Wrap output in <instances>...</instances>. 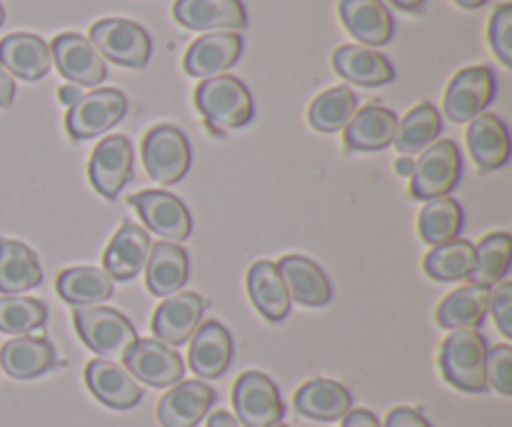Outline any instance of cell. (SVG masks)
I'll return each instance as SVG.
<instances>
[{
  "label": "cell",
  "instance_id": "cell-10",
  "mask_svg": "<svg viewBox=\"0 0 512 427\" xmlns=\"http://www.w3.org/2000/svg\"><path fill=\"white\" fill-rule=\"evenodd\" d=\"M50 55H53L55 68L65 80H70V85L95 88L108 78L103 55L88 38L78 33H60L50 45Z\"/></svg>",
  "mask_w": 512,
  "mask_h": 427
},
{
  "label": "cell",
  "instance_id": "cell-5",
  "mask_svg": "<svg viewBox=\"0 0 512 427\" xmlns=\"http://www.w3.org/2000/svg\"><path fill=\"white\" fill-rule=\"evenodd\" d=\"M463 173V158L453 140H435L430 148L423 150L415 160L413 175H410V193L415 200H433L450 195L460 183Z\"/></svg>",
  "mask_w": 512,
  "mask_h": 427
},
{
  "label": "cell",
  "instance_id": "cell-47",
  "mask_svg": "<svg viewBox=\"0 0 512 427\" xmlns=\"http://www.w3.org/2000/svg\"><path fill=\"white\" fill-rule=\"evenodd\" d=\"M208 427H243L238 423V418H233L230 413H225V410H218V413H213L208 418Z\"/></svg>",
  "mask_w": 512,
  "mask_h": 427
},
{
  "label": "cell",
  "instance_id": "cell-2",
  "mask_svg": "<svg viewBox=\"0 0 512 427\" xmlns=\"http://www.w3.org/2000/svg\"><path fill=\"white\" fill-rule=\"evenodd\" d=\"M488 343L478 330H453L440 348V370L453 388L463 393H485Z\"/></svg>",
  "mask_w": 512,
  "mask_h": 427
},
{
  "label": "cell",
  "instance_id": "cell-49",
  "mask_svg": "<svg viewBox=\"0 0 512 427\" xmlns=\"http://www.w3.org/2000/svg\"><path fill=\"white\" fill-rule=\"evenodd\" d=\"M413 168H415V160L413 158H400L398 163H395V173L398 175H413Z\"/></svg>",
  "mask_w": 512,
  "mask_h": 427
},
{
  "label": "cell",
  "instance_id": "cell-45",
  "mask_svg": "<svg viewBox=\"0 0 512 427\" xmlns=\"http://www.w3.org/2000/svg\"><path fill=\"white\" fill-rule=\"evenodd\" d=\"M15 98V83H13V75L5 73L0 68V108H8Z\"/></svg>",
  "mask_w": 512,
  "mask_h": 427
},
{
  "label": "cell",
  "instance_id": "cell-17",
  "mask_svg": "<svg viewBox=\"0 0 512 427\" xmlns=\"http://www.w3.org/2000/svg\"><path fill=\"white\" fill-rule=\"evenodd\" d=\"M218 400L215 390L203 380H180L158 403V420L163 427H195L203 423Z\"/></svg>",
  "mask_w": 512,
  "mask_h": 427
},
{
  "label": "cell",
  "instance_id": "cell-25",
  "mask_svg": "<svg viewBox=\"0 0 512 427\" xmlns=\"http://www.w3.org/2000/svg\"><path fill=\"white\" fill-rule=\"evenodd\" d=\"M345 145L360 153H375L393 145L398 130V115L383 105H365L355 110L350 123L345 125Z\"/></svg>",
  "mask_w": 512,
  "mask_h": 427
},
{
  "label": "cell",
  "instance_id": "cell-43",
  "mask_svg": "<svg viewBox=\"0 0 512 427\" xmlns=\"http://www.w3.org/2000/svg\"><path fill=\"white\" fill-rule=\"evenodd\" d=\"M383 427H433L418 410L413 408H393L385 418Z\"/></svg>",
  "mask_w": 512,
  "mask_h": 427
},
{
  "label": "cell",
  "instance_id": "cell-41",
  "mask_svg": "<svg viewBox=\"0 0 512 427\" xmlns=\"http://www.w3.org/2000/svg\"><path fill=\"white\" fill-rule=\"evenodd\" d=\"M485 380L488 388L510 398L512 395V348L510 345H493L485 358Z\"/></svg>",
  "mask_w": 512,
  "mask_h": 427
},
{
  "label": "cell",
  "instance_id": "cell-18",
  "mask_svg": "<svg viewBox=\"0 0 512 427\" xmlns=\"http://www.w3.org/2000/svg\"><path fill=\"white\" fill-rule=\"evenodd\" d=\"M85 385L105 408L130 410L143 400V390L133 375L113 360H90L85 365Z\"/></svg>",
  "mask_w": 512,
  "mask_h": 427
},
{
  "label": "cell",
  "instance_id": "cell-42",
  "mask_svg": "<svg viewBox=\"0 0 512 427\" xmlns=\"http://www.w3.org/2000/svg\"><path fill=\"white\" fill-rule=\"evenodd\" d=\"M488 313H493L495 325H498L503 338H512V280H500L490 288Z\"/></svg>",
  "mask_w": 512,
  "mask_h": 427
},
{
  "label": "cell",
  "instance_id": "cell-4",
  "mask_svg": "<svg viewBox=\"0 0 512 427\" xmlns=\"http://www.w3.org/2000/svg\"><path fill=\"white\" fill-rule=\"evenodd\" d=\"M90 43L95 45L103 60H113L123 68L140 70L148 65L153 53V40L143 25L125 18H103L90 28Z\"/></svg>",
  "mask_w": 512,
  "mask_h": 427
},
{
  "label": "cell",
  "instance_id": "cell-38",
  "mask_svg": "<svg viewBox=\"0 0 512 427\" xmlns=\"http://www.w3.org/2000/svg\"><path fill=\"white\" fill-rule=\"evenodd\" d=\"M475 248L468 240H450V243L435 245L423 260L425 273L438 283H453V280H468L473 270Z\"/></svg>",
  "mask_w": 512,
  "mask_h": 427
},
{
  "label": "cell",
  "instance_id": "cell-23",
  "mask_svg": "<svg viewBox=\"0 0 512 427\" xmlns=\"http://www.w3.org/2000/svg\"><path fill=\"white\" fill-rule=\"evenodd\" d=\"M150 255V238L140 225L125 220L113 235L103 255V270L113 280H133L145 268Z\"/></svg>",
  "mask_w": 512,
  "mask_h": 427
},
{
  "label": "cell",
  "instance_id": "cell-32",
  "mask_svg": "<svg viewBox=\"0 0 512 427\" xmlns=\"http://www.w3.org/2000/svg\"><path fill=\"white\" fill-rule=\"evenodd\" d=\"M55 290H58V295L68 305H75V308H93V305H100L103 300L113 298L115 285L113 278L105 270L80 265V268L63 270L58 275Z\"/></svg>",
  "mask_w": 512,
  "mask_h": 427
},
{
  "label": "cell",
  "instance_id": "cell-37",
  "mask_svg": "<svg viewBox=\"0 0 512 427\" xmlns=\"http://www.w3.org/2000/svg\"><path fill=\"white\" fill-rule=\"evenodd\" d=\"M358 110V98L348 85H338L320 93L308 108V123L320 133H338Z\"/></svg>",
  "mask_w": 512,
  "mask_h": 427
},
{
  "label": "cell",
  "instance_id": "cell-30",
  "mask_svg": "<svg viewBox=\"0 0 512 427\" xmlns=\"http://www.w3.org/2000/svg\"><path fill=\"white\" fill-rule=\"evenodd\" d=\"M468 148L480 170H498L510 160L508 125L498 115L483 113L470 120Z\"/></svg>",
  "mask_w": 512,
  "mask_h": 427
},
{
  "label": "cell",
  "instance_id": "cell-7",
  "mask_svg": "<svg viewBox=\"0 0 512 427\" xmlns=\"http://www.w3.org/2000/svg\"><path fill=\"white\" fill-rule=\"evenodd\" d=\"M233 408L243 427H273L280 425L285 415L278 385L258 370H248L235 380Z\"/></svg>",
  "mask_w": 512,
  "mask_h": 427
},
{
  "label": "cell",
  "instance_id": "cell-8",
  "mask_svg": "<svg viewBox=\"0 0 512 427\" xmlns=\"http://www.w3.org/2000/svg\"><path fill=\"white\" fill-rule=\"evenodd\" d=\"M125 110H128V98L118 88H98L68 108L65 130L73 140L95 138L118 125Z\"/></svg>",
  "mask_w": 512,
  "mask_h": 427
},
{
  "label": "cell",
  "instance_id": "cell-19",
  "mask_svg": "<svg viewBox=\"0 0 512 427\" xmlns=\"http://www.w3.org/2000/svg\"><path fill=\"white\" fill-rule=\"evenodd\" d=\"M338 8L345 30L365 48H380L393 40L395 20L383 0H340Z\"/></svg>",
  "mask_w": 512,
  "mask_h": 427
},
{
  "label": "cell",
  "instance_id": "cell-12",
  "mask_svg": "<svg viewBox=\"0 0 512 427\" xmlns=\"http://www.w3.org/2000/svg\"><path fill=\"white\" fill-rule=\"evenodd\" d=\"M90 185L105 200L118 198L120 190L133 178V145L125 135H110L95 145L88 163Z\"/></svg>",
  "mask_w": 512,
  "mask_h": 427
},
{
  "label": "cell",
  "instance_id": "cell-28",
  "mask_svg": "<svg viewBox=\"0 0 512 427\" xmlns=\"http://www.w3.org/2000/svg\"><path fill=\"white\" fill-rule=\"evenodd\" d=\"M190 278V258L178 243L150 245L148 263H145V285L158 298H170L178 293Z\"/></svg>",
  "mask_w": 512,
  "mask_h": 427
},
{
  "label": "cell",
  "instance_id": "cell-48",
  "mask_svg": "<svg viewBox=\"0 0 512 427\" xmlns=\"http://www.w3.org/2000/svg\"><path fill=\"white\" fill-rule=\"evenodd\" d=\"M390 3H393L395 8L405 10V13H415V10L423 8L425 0H390Z\"/></svg>",
  "mask_w": 512,
  "mask_h": 427
},
{
  "label": "cell",
  "instance_id": "cell-21",
  "mask_svg": "<svg viewBox=\"0 0 512 427\" xmlns=\"http://www.w3.org/2000/svg\"><path fill=\"white\" fill-rule=\"evenodd\" d=\"M280 275L285 280L290 300L305 305V308H323L333 300V285L320 265L305 255H285L278 263Z\"/></svg>",
  "mask_w": 512,
  "mask_h": 427
},
{
  "label": "cell",
  "instance_id": "cell-3",
  "mask_svg": "<svg viewBox=\"0 0 512 427\" xmlns=\"http://www.w3.org/2000/svg\"><path fill=\"white\" fill-rule=\"evenodd\" d=\"M73 325L78 330L80 340L88 345L93 353L103 355L105 360H123L125 353L135 345L138 333L133 323L123 313L103 305L93 308H78L73 313Z\"/></svg>",
  "mask_w": 512,
  "mask_h": 427
},
{
  "label": "cell",
  "instance_id": "cell-33",
  "mask_svg": "<svg viewBox=\"0 0 512 427\" xmlns=\"http://www.w3.org/2000/svg\"><path fill=\"white\" fill-rule=\"evenodd\" d=\"M488 298L490 288L485 285L458 288L440 303L438 313H435L438 325L445 330H478L488 315Z\"/></svg>",
  "mask_w": 512,
  "mask_h": 427
},
{
  "label": "cell",
  "instance_id": "cell-44",
  "mask_svg": "<svg viewBox=\"0 0 512 427\" xmlns=\"http://www.w3.org/2000/svg\"><path fill=\"white\" fill-rule=\"evenodd\" d=\"M340 427H380V420L370 410H350Z\"/></svg>",
  "mask_w": 512,
  "mask_h": 427
},
{
  "label": "cell",
  "instance_id": "cell-36",
  "mask_svg": "<svg viewBox=\"0 0 512 427\" xmlns=\"http://www.w3.org/2000/svg\"><path fill=\"white\" fill-rule=\"evenodd\" d=\"M420 238L428 245H443L450 243L460 235L463 230V208H460L458 200H453L450 195L443 198H433L425 203V208L420 210Z\"/></svg>",
  "mask_w": 512,
  "mask_h": 427
},
{
  "label": "cell",
  "instance_id": "cell-51",
  "mask_svg": "<svg viewBox=\"0 0 512 427\" xmlns=\"http://www.w3.org/2000/svg\"><path fill=\"white\" fill-rule=\"evenodd\" d=\"M5 23V10H3V3H0V25Z\"/></svg>",
  "mask_w": 512,
  "mask_h": 427
},
{
  "label": "cell",
  "instance_id": "cell-39",
  "mask_svg": "<svg viewBox=\"0 0 512 427\" xmlns=\"http://www.w3.org/2000/svg\"><path fill=\"white\" fill-rule=\"evenodd\" d=\"M45 320H48V308L43 300L15 298V295L0 298V333L18 338V335H28L43 328Z\"/></svg>",
  "mask_w": 512,
  "mask_h": 427
},
{
  "label": "cell",
  "instance_id": "cell-52",
  "mask_svg": "<svg viewBox=\"0 0 512 427\" xmlns=\"http://www.w3.org/2000/svg\"><path fill=\"white\" fill-rule=\"evenodd\" d=\"M273 427H288V425H273Z\"/></svg>",
  "mask_w": 512,
  "mask_h": 427
},
{
  "label": "cell",
  "instance_id": "cell-27",
  "mask_svg": "<svg viewBox=\"0 0 512 427\" xmlns=\"http://www.w3.org/2000/svg\"><path fill=\"white\" fill-rule=\"evenodd\" d=\"M295 410L303 418L335 423V420H343L353 410V395L345 385L335 383V380H308L295 393Z\"/></svg>",
  "mask_w": 512,
  "mask_h": 427
},
{
  "label": "cell",
  "instance_id": "cell-26",
  "mask_svg": "<svg viewBox=\"0 0 512 427\" xmlns=\"http://www.w3.org/2000/svg\"><path fill=\"white\" fill-rule=\"evenodd\" d=\"M53 343L48 338L18 335L0 348V365L15 380H33L55 368Z\"/></svg>",
  "mask_w": 512,
  "mask_h": 427
},
{
  "label": "cell",
  "instance_id": "cell-40",
  "mask_svg": "<svg viewBox=\"0 0 512 427\" xmlns=\"http://www.w3.org/2000/svg\"><path fill=\"white\" fill-rule=\"evenodd\" d=\"M488 40L493 53L505 68H512V5L503 3L490 15Z\"/></svg>",
  "mask_w": 512,
  "mask_h": 427
},
{
  "label": "cell",
  "instance_id": "cell-46",
  "mask_svg": "<svg viewBox=\"0 0 512 427\" xmlns=\"http://www.w3.org/2000/svg\"><path fill=\"white\" fill-rule=\"evenodd\" d=\"M58 98H60V103L63 105H68V108H73L75 103H78L80 98H83V93H80V88L78 85H63V88L58 90Z\"/></svg>",
  "mask_w": 512,
  "mask_h": 427
},
{
  "label": "cell",
  "instance_id": "cell-31",
  "mask_svg": "<svg viewBox=\"0 0 512 427\" xmlns=\"http://www.w3.org/2000/svg\"><path fill=\"white\" fill-rule=\"evenodd\" d=\"M43 283L38 255L20 240L0 238V293H28Z\"/></svg>",
  "mask_w": 512,
  "mask_h": 427
},
{
  "label": "cell",
  "instance_id": "cell-34",
  "mask_svg": "<svg viewBox=\"0 0 512 427\" xmlns=\"http://www.w3.org/2000/svg\"><path fill=\"white\" fill-rule=\"evenodd\" d=\"M443 130V120H440L438 108L433 103H420L405 115L398 123V130H395V148L403 155H415L423 153L425 148L435 143V138Z\"/></svg>",
  "mask_w": 512,
  "mask_h": 427
},
{
  "label": "cell",
  "instance_id": "cell-20",
  "mask_svg": "<svg viewBox=\"0 0 512 427\" xmlns=\"http://www.w3.org/2000/svg\"><path fill=\"white\" fill-rule=\"evenodd\" d=\"M50 65H53L50 45L40 35L13 33L0 40V68L8 75L35 83L48 75Z\"/></svg>",
  "mask_w": 512,
  "mask_h": 427
},
{
  "label": "cell",
  "instance_id": "cell-50",
  "mask_svg": "<svg viewBox=\"0 0 512 427\" xmlns=\"http://www.w3.org/2000/svg\"><path fill=\"white\" fill-rule=\"evenodd\" d=\"M455 3H458L460 8H465V10H475V8H483L488 0H455Z\"/></svg>",
  "mask_w": 512,
  "mask_h": 427
},
{
  "label": "cell",
  "instance_id": "cell-1",
  "mask_svg": "<svg viewBox=\"0 0 512 427\" xmlns=\"http://www.w3.org/2000/svg\"><path fill=\"white\" fill-rule=\"evenodd\" d=\"M195 108L213 130L245 128L255 115L253 95L245 88L243 80L233 78V75L205 78L195 88Z\"/></svg>",
  "mask_w": 512,
  "mask_h": 427
},
{
  "label": "cell",
  "instance_id": "cell-14",
  "mask_svg": "<svg viewBox=\"0 0 512 427\" xmlns=\"http://www.w3.org/2000/svg\"><path fill=\"white\" fill-rule=\"evenodd\" d=\"M205 308L208 300L200 298L198 293L170 295L153 313V335L170 348L185 345L200 328Z\"/></svg>",
  "mask_w": 512,
  "mask_h": 427
},
{
  "label": "cell",
  "instance_id": "cell-24",
  "mask_svg": "<svg viewBox=\"0 0 512 427\" xmlns=\"http://www.w3.org/2000/svg\"><path fill=\"white\" fill-rule=\"evenodd\" d=\"M333 68L340 78L363 88H378L395 80V68L383 53L365 45H340L333 53Z\"/></svg>",
  "mask_w": 512,
  "mask_h": 427
},
{
  "label": "cell",
  "instance_id": "cell-11",
  "mask_svg": "<svg viewBox=\"0 0 512 427\" xmlns=\"http://www.w3.org/2000/svg\"><path fill=\"white\" fill-rule=\"evenodd\" d=\"M123 363L135 380H143L150 388H173L183 380L185 373L183 358L158 338L135 340L133 348L125 353Z\"/></svg>",
  "mask_w": 512,
  "mask_h": 427
},
{
  "label": "cell",
  "instance_id": "cell-29",
  "mask_svg": "<svg viewBox=\"0 0 512 427\" xmlns=\"http://www.w3.org/2000/svg\"><path fill=\"white\" fill-rule=\"evenodd\" d=\"M248 295L258 313L270 323H280V320L288 318L293 300H290L278 265L270 263V260H258L248 270Z\"/></svg>",
  "mask_w": 512,
  "mask_h": 427
},
{
  "label": "cell",
  "instance_id": "cell-35",
  "mask_svg": "<svg viewBox=\"0 0 512 427\" xmlns=\"http://www.w3.org/2000/svg\"><path fill=\"white\" fill-rule=\"evenodd\" d=\"M475 248L473 270H470V280L473 285H485L493 288L500 280H505L510 270L512 260V238L508 233H493L485 235Z\"/></svg>",
  "mask_w": 512,
  "mask_h": 427
},
{
  "label": "cell",
  "instance_id": "cell-22",
  "mask_svg": "<svg viewBox=\"0 0 512 427\" xmlns=\"http://www.w3.org/2000/svg\"><path fill=\"white\" fill-rule=\"evenodd\" d=\"M240 53H243V38L238 33H210L190 45L183 68L193 78H215L233 68Z\"/></svg>",
  "mask_w": 512,
  "mask_h": 427
},
{
  "label": "cell",
  "instance_id": "cell-16",
  "mask_svg": "<svg viewBox=\"0 0 512 427\" xmlns=\"http://www.w3.org/2000/svg\"><path fill=\"white\" fill-rule=\"evenodd\" d=\"M188 350V365L198 378L215 380L228 373L233 363V335L218 320H208L195 330Z\"/></svg>",
  "mask_w": 512,
  "mask_h": 427
},
{
  "label": "cell",
  "instance_id": "cell-6",
  "mask_svg": "<svg viewBox=\"0 0 512 427\" xmlns=\"http://www.w3.org/2000/svg\"><path fill=\"white\" fill-rule=\"evenodd\" d=\"M143 163L150 178L160 185H175L188 175L193 150L175 125H155L143 140Z\"/></svg>",
  "mask_w": 512,
  "mask_h": 427
},
{
  "label": "cell",
  "instance_id": "cell-15",
  "mask_svg": "<svg viewBox=\"0 0 512 427\" xmlns=\"http://www.w3.org/2000/svg\"><path fill=\"white\" fill-rule=\"evenodd\" d=\"M173 18L188 30L238 33L248 28L243 0H175Z\"/></svg>",
  "mask_w": 512,
  "mask_h": 427
},
{
  "label": "cell",
  "instance_id": "cell-9",
  "mask_svg": "<svg viewBox=\"0 0 512 427\" xmlns=\"http://www.w3.org/2000/svg\"><path fill=\"white\" fill-rule=\"evenodd\" d=\"M495 98V73L488 65H473L455 73L445 90V115L453 123H470L485 113Z\"/></svg>",
  "mask_w": 512,
  "mask_h": 427
},
{
  "label": "cell",
  "instance_id": "cell-13",
  "mask_svg": "<svg viewBox=\"0 0 512 427\" xmlns=\"http://www.w3.org/2000/svg\"><path fill=\"white\" fill-rule=\"evenodd\" d=\"M130 205L140 213L150 230L165 240H188L193 233V218L190 210L178 195L165 193V190H143V193L133 195Z\"/></svg>",
  "mask_w": 512,
  "mask_h": 427
}]
</instances>
